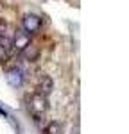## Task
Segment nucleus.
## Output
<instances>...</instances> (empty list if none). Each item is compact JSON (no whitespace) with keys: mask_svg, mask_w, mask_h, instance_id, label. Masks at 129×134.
<instances>
[{"mask_svg":"<svg viewBox=\"0 0 129 134\" xmlns=\"http://www.w3.org/2000/svg\"><path fill=\"white\" fill-rule=\"evenodd\" d=\"M41 18L38 16V14H32V13H29V14H25L23 16V21H22V25H23V31L29 32V34H36V32L41 29Z\"/></svg>","mask_w":129,"mask_h":134,"instance_id":"2","label":"nucleus"},{"mask_svg":"<svg viewBox=\"0 0 129 134\" xmlns=\"http://www.w3.org/2000/svg\"><path fill=\"white\" fill-rule=\"evenodd\" d=\"M31 43V34L25 31H16L14 32V36H13V47L16 48V50H22L25 45H29Z\"/></svg>","mask_w":129,"mask_h":134,"instance_id":"5","label":"nucleus"},{"mask_svg":"<svg viewBox=\"0 0 129 134\" xmlns=\"http://www.w3.org/2000/svg\"><path fill=\"white\" fill-rule=\"evenodd\" d=\"M52 90H54V81L49 75H41L40 81H38V91L49 97V95L52 93Z\"/></svg>","mask_w":129,"mask_h":134,"instance_id":"6","label":"nucleus"},{"mask_svg":"<svg viewBox=\"0 0 129 134\" xmlns=\"http://www.w3.org/2000/svg\"><path fill=\"white\" fill-rule=\"evenodd\" d=\"M6 81H7V84H9L11 88H14V90L22 88V84H23V81H25L23 70H22V68H11V70H7Z\"/></svg>","mask_w":129,"mask_h":134,"instance_id":"3","label":"nucleus"},{"mask_svg":"<svg viewBox=\"0 0 129 134\" xmlns=\"http://www.w3.org/2000/svg\"><path fill=\"white\" fill-rule=\"evenodd\" d=\"M7 57H9V47H7L6 41L0 40V63H6Z\"/></svg>","mask_w":129,"mask_h":134,"instance_id":"8","label":"nucleus"},{"mask_svg":"<svg viewBox=\"0 0 129 134\" xmlns=\"http://www.w3.org/2000/svg\"><path fill=\"white\" fill-rule=\"evenodd\" d=\"M29 111H31V114L36 120H40L43 114L49 111L47 95H43V93H40V91H36L34 95H31V98H29Z\"/></svg>","mask_w":129,"mask_h":134,"instance_id":"1","label":"nucleus"},{"mask_svg":"<svg viewBox=\"0 0 129 134\" xmlns=\"http://www.w3.org/2000/svg\"><path fill=\"white\" fill-rule=\"evenodd\" d=\"M22 55H23V59L29 63H36L40 59V47L38 45H34V43H29V45H25L23 48H22Z\"/></svg>","mask_w":129,"mask_h":134,"instance_id":"4","label":"nucleus"},{"mask_svg":"<svg viewBox=\"0 0 129 134\" xmlns=\"http://www.w3.org/2000/svg\"><path fill=\"white\" fill-rule=\"evenodd\" d=\"M0 116H4V118H9V113H7L4 107H0Z\"/></svg>","mask_w":129,"mask_h":134,"instance_id":"9","label":"nucleus"},{"mask_svg":"<svg viewBox=\"0 0 129 134\" xmlns=\"http://www.w3.org/2000/svg\"><path fill=\"white\" fill-rule=\"evenodd\" d=\"M45 132H47V134H63V125L54 120V122H50V124L47 125Z\"/></svg>","mask_w":129,"mask_h":134,"instance_id":"7","label":"nucleus"}]
</instances>
